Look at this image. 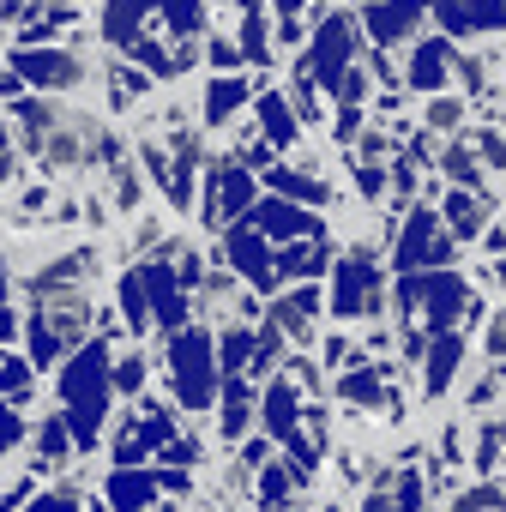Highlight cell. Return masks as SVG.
<instances>
[{
    "instance_id": "cell-1",
    "label": "cell",
    "mask_w": 506,
    "mask_h": 512,
    "mask_svg": "<svg viewBox=\"0 0 506 512\" xmlns=\"http://www.w3.org/2000/svg\"><path fill=\"white\" fill-rule=\"evenodd\" d=\"M109 362H115V350H109V338H85L79 350H67V368L55 374V386H61V416H67V434H73V446L79 452H91L97 440H103V416H109Z\"/></svg>"
},
{
    "instance_id": "cell-2",
    "label": "cell",
    "mask_w": 506,
    "mask_h": 512,
    "mask_svg": "<svg viewBox=\"0 0 506 512\" xmlns=\"http://www.w3.org/2000/svg\"><path fill=\"white\" fill-rule=\"evenodd\" d=\"M169 392L187 416H205L211 398H217V344H211V326H181L169 332Z\"/></svg>"
},
{
    "instance_id": "cell-3",
    "label": "cell",
    "mask_w": 506,
    "mask_h": 512,
    "mask_svg": "<svg viewBox=\"0 0 506 512\" xmlns=\"http://www.w3.org/2000/svg\"><path fill=\"white\" fill-rule=\"evenodd\" d=\"M308 25H314V31H308V49H302V55H308V67H314V85L332 91V79L368 55V43H362V19H356L350 7H320Z\"/></svg>"
},
{
    "instance_id": "cell-4",
    "label": "cell",
    "mask_w": 506,
    "mask_h": 512,
    "mask_svg": "<svg viewBox=\"0 0 506 512\" xmlns=\"http://www.w3.org/2000/svg\"><path fill=\"white\" fill-rule=\"evenodd\" d=\"M380 308H386L380 253H374V241H356L344 260L332 266V314H338L344 326H356V320H374Z\"/></svg>"
},
{
    "instance_id": "cell-5",
    "label": "cell",
    "mask_w": 506,
    "mask_h": 512,
    "mask_svg": "<svg viewBox=\"0 0 506 512\" xmlns=\"http://www.w3.org/2000/svg\"><path fill=\"white\" fill-rule=\"evenodd\" d=\"M7 67H13L19 85H31V91H43V97H73V91L91 79L85 55L67 49V43H49V49H13Z\"/></svg>"
},
{
    "instance_id": "cell-6",
    "label": "cell",
    "mask_w": 506,
    "mask_h": 512,
    "mask_svg": "<svg viewBox=\"0 0 506 512\" xmlns=\"http://www.w3.org/2000/svg\"><path fill=\"white\" fill-rule=\"evenodd\" d=\"M458 253V241L440 229V217L428 205H410L404 211V229H398V247H392V272L410 278V272H440Z\"/></svg>"
},
{
    "instance_id": "cell-7",
    "label": "cell",
    "mask_w": 506,
    "mask_h": 512,
    "mask_svg": "<svg viewBox=\"0 0 506 512\" xmlns=\"http://www.w3.org/2000/svg\"><path fill=\"white\" fill-rule=\"evenodd\" d=\"M253 199H260V175H247L235 157H217L211 169H205V199H199V217H205V229H229Z\"/></svg>"
},
{
    "instance_id": "cell-8",
    "label": "cell",
    "mask_w": 506,
    "mask_h": 512,
    "mask_svg": "<svg viewBox=\"0 0 506 512\" xmlns=\"http://www.w3.org/2000/svg\"><path fill=\"white\" fill-rule=\"evenodd\" d=\"M356 19H362V43H374L380 55H392V49H404V43L422 37L428 0H380V7H368V13H356Z\"/></svg>"
},
{
    "instance_id": "cell-9",
    "label": "cell",
    "mask_w": 506,
    "mask_h": 512,
    "mask_svg": "<svg viewBox=\"0 0 506 512\" xmlns=\"http://www.w3.org/2000/svg\"><path fill=\"white\" fill-rule=\"evenodd\" d=\"M253 91H260V79H247V73H205V85H199V127L205 133H229L235 115L253 103Z\"/></svg>"
},
{
    "instance_id": "cell-10",
    "label": "cell",
    "mask_w": 506,
    "mask_h": 512,
    "mask_svg": "<svg viewBox=\"0 0 506 512\" xmlns=\"http://www.w3.org/2000/svg\"><path fill=\"white\" fill-rule=\"evenodd\" d=\"M223 253H229V266H235V278L241 284H253V290H278V266H272V241L260 235V229H247L241 217L223 229Z\"/></svg>"
},
{
    "instance_id": "cell-11",
    "label": "cell",
    "mask_w": 506,
    "mask_h": 512,
    "mask_svg": "<svg viewBox=\"0 0 506 512\" xmlns=\"http://www.w3.org/2000/svg\"><path fill=\"white\" fill-rule=\"evenodd\" d=\"M241 223L260 229L266 241H308V235H326V223H320L308 205H290V199H278V193L253 199V205L241 211Z\"/></svg>"
},
{
    "instance_id": "cell-12",
    "label": "cell",
    "mask_w": 506,
    "mask_h": 512,
    "mask_svg": "<svg viewBox=\"0 0 506 512\" xmlns=\"http://www.w3.org/2000/svg\"><path fill=\"white\" fill-rule=\"evenodd\" d=\"M452 49L458 43H446L440 31H422L416 43H410V61H404V91H416V97H440L446 85H452Z\"/></svg>"
},
{
    "instance_id": "cell-13",
    "label": "cell",
    "mask_w": 506,
    "mask_h": 512,
    "mask_svg": "<svg viewBox=\"0 0 506 512\" xmlns=\"http://www.w3.org/2000/svg\"><path fill=\"white\" fill-rule=\"evenodd\" d=\"M139 290H145V314H151L163 332H181V326H187V296H181V278L169 272V260L139 266Z\"/></svg>"
},
{
    "instance_id": "cell-14",
    "label": "cell",
    "mask_w": 506,
    "mask_h": 512,
    "mask_svg": "<svg viewBox=\"0 0 506 512\" xmlns=\"http://www.w3.org/2000/svg\"><path fill=\"white\" fill-rule=\"evenodd\" d=\"M247 109H253V133H260L272 151H296V145L308 139V127L296 121V109H290L284 91H272V85H266V91H253Z\"/></svg>"
},
{
    "instance_id": "cell-15",
    "label": "cell",
    "mask_w": 506,
    "mask_h": 512,
    "mask_svg": "<svg viewBox=\"0 0 506 512\" xmlns=\"http://www.w3.org/2000/svg\"><path fill=\"white\" fill-rule=\"evenodd\" d=\"M151 13H157V0H103V13H97V37L109 43V49H133V37H145V25H151Z\"/></svg>"
},
{
    "instance_id": "cell-16",
    "label": "cell",
    "mask_w": 506,
    "mask_h": 512,
    "mask_svg": "<svg viewBox=\"0 0 506 512\" xmlns=\"http://www.w3.org/2000/svg\"><path fill=\"white\" fill-rule=\"evenodd\" d=\"M272 266H278V284H314V278H326V266H332V241H326V235L284 241V253H272Z\"/></svg>"
},
{
    "instance_id": "cell-17",
    "label": "cell",
    "mask_w": 506,
    "mask_h": 512,
    "mask_svg": "<svg viewBox=\"0 0 506 512\" xmlns=\"http://www.w3.org/2000/svg\"><path fill=\"white\" fill-rule=\"evenodd\" d=\"M266 187L278 193V199H290V205H332V181L314 169V163H272L266 169Z\"/></svg>"
},
{
    "instance_id": "cell-18",
    "label": "cell",
    "mask_w": 506,
    "mask_h": 512,
    "mask_svg": "<svg viewBox=\"0 0 506 512\" xmlns=\"http://www.w3.org/2000/svg\"><path fill=\"white\" fill-rule=\"evenodd\" d=\"M434 217H440V229H446L452 241H476L482 223H488V199H482V193H464V187H446Z\"/></svg>"
},
{
    "instance_id": "cell-19",
    "label": "cell",
    "mask_w": 506,
    "mask_h": 512,
    "mask_svg": "<svg viewBox=\"0 0 506 512\" xmlns=\"http://www.w3.org/2000/svg\"><path fill=\"white\" fill-rule=\"evenodd\" d=\"M314 314H320V290H314V284H296L290 296L272 302V320H266V326H272L278 338H302V344H308V338H314Z\"/></svg>"
},
{
    "instance_id": "cell-20",
    "label": "cell",
    "mask_w": 506,
    "mask_h": 512,
    "mask_svg": "<svg viewBox=\"0 0 506 512\" xmlns=\"http://www.w3.org/2000/svg\"><path fill=\"white\" fill-rule=\"evenodd\" d=\"M422 356H428V374H422L428 398H446L452 380H458V368H464V338H458V332H428Z\"/></svg>"
},
{
    "instance_id": "cell-21",
    "label": "cell",
    "mask_w": 506,
    "mask_h": 512,
    "mask_svg": "<svg viewBox=\"0 0 506 512\" xmlns=\"http://www.w3.org/2000/svg\"><path fill=\"white\" fill-rule=\"evenodd\" d=\"M260 416H266V440H290V434H302V386H296L290 374H278V380L266 386Z\"/></svg>"
},
{
    "instance_id": "cell-22",
    "label": "cell",
    "mask_w": 506,
    "mask_h": 512,
    "mask_svg": "<svg viewBox=\"0 0 506 512\" xmlns=\"http://www.w3.org/2000/svg\"><path fill=\"white\" fill-rule=\"evenodd\" d=\"M151 19H157L151 31H163L169 43H199L211 31V7H205V0H157Z\"/></svg>"
},
{
    "instance_id": "cell-23",
    "label": "cell",
    "mask_w": 506,
    "mask_h": 512,
    "mask_svg": "<svg viewBox=\"0 0 506 512\" xmlns=\"http://www.w3.org/2000/svg\"><path fill=\"white\" fill-rule=\"evenodd\" d=\"M103 488H109V506H115V512H145L151 500H163V494H157V470H151V464L109 470V476H103Z\"/></svg>"
},
{
    "instance_id": "cell-24",
    "label": "cell",
    "mask_w": 506,
    "mask_h": 512,
    "mask_svg": "<svg viewBox=\"0 0 506 512\" xmlns=\"http://www.w3.org/2000/svg\"><path fill=\"white\" fill-rule=\"evenodd\" d=\"M235 55H241V67H260V73H272V67H278L266 7H247V13H241V25H235Z\"/></svg>"
},
{
    "instance_id": "cell-25",
    "label": "cell",
    "mask_w": 506,
    "mask_h": 512,
    "mask_svg": "<svg viewBox=\"0 0 506 512\" xmlns=\"http://www.w3.org/2000/svg\"><path fill=\"white\" fill-rule=\"evenodd\" d=\"M338 398H344V404H362V410L386 404V398H392V392H386V368H374V362H350V368L338 374Z\"/></svg>"
},
{
    "instance_id": "cell-26",
    "label": "cell",
    "mask_w": 506,
    "mask_h": 512,
    "mask_svg": "<svg viewBox=\"0 0 506 512\" xmlns=\"http://www.w3.org/2000/svg\"><path fill=\"white\" fill-rule=\"evenodd\" d=\"M217 392H223V416H217V434L235 446V440H247V428H253V398H247V380H235V374H229Z\"/></svg>"
},
{
    "instance_id": "cell-27",
    "label": "cell",
    "mask_w": 506,
    "mask_h": 512,
    "mask_svg": "<svg viewBox=\"0 0 506 512\" xmlns=\"http://www.w3.org/2000/svg\"><path fill=\"white\" fill-rule=\"evenodd\" d=\"M217 344V368L223 374H235V380H247V362H253V350H260V338H253V326H229L223 338H211Z\"/></svg>"
},
{
    "instance_id": "cell-28",
    "label": "cell",
    "mask_w": 506,
    "mask_h": 512,
    "mask_svg": "<svg viewBox=\"0 0 506 512\" xmlns=\"http://www.w3.org/2000/svg\"><path fill=\"white\" fill-rule=\"evenodd\" d=\"M67 458H73L67 416H43V422H37V464H43V470H61Z\"/></svg>"
},
{
    "instance_id": "cell-29",
    "label": "cell",
    "mask_w": 506,
    "mask_h": 512,
    "mask_svg": "<svg viewBox=\"0 0 506 512\" xmlns=\"http://www.w3.org/2000/svg\"><path fill=\"white\" fill-rule=\"evenodd\" d=\"M253 476H260V482H253V494H260V506H272V512H284L290 506V494H296V470L290 464H260V470H253Z\"/></svg>"
},
{
    "instance_id": "cell-30",
    "label": "cell",
    "mask_w": 506,
    "mask_h": 512,
    "mask_svg": "<svg viewBox=\"0 0 506 512\" xmlns=\"http://www.w3.org/2000/svg\"><path fill=\"white\" fill-rule=\"evenodd\" d=\"M157 85L133 67V61H109V109H127V103H139V97H151Z\"/></svg>"
},
{
    "instance_id": "cell-31",
    "label": "cell",
    "mask_w": 506,
    "mask_h": 512,
    "mask_svg": "<svg viewBox=\"0 0 506 512\" xmlns=\"http://www.w3.org/2000/svg\"><path fill=\"white\" fill-rule=\"evenodd\" d=\"M422 121H428L422 133H440V139H452V133H458V127L470 121V103H464V97H446V91H440V97H428Z\"/></svg>"
},
{
    "instance_id": "cell-32",
    "label": "cell",
    "mask_w": 506,
    "mask_h": 512,
    "mask_svg": "<svg viewBox=\"0 0 506 512\" xmlns=\"http://www.w3.org/2000/svg\"><path fill=\"white\" fill-rule=\"evenodd\" d=\"M199 67L205 73H247L241 55H235V37H223V31H205L199 37Z\"/></svg>"
},
{
    "instance_id": "cell-33",
    "label": "cell",
    "mask_w": 506,
    "mask_h": 512,
    "mask_svg": "<svg viewBox=\"0 0 506 512\" xmlns=\"http://www.w3.org/2000/svg\"><path fill=\"white\" fill-rule=\"evenodd\" d=\"M145 386V356L139 350H127L121 362H109V392H121V398H133Z\"/></svg>"
},
{
    "instance_id": "cell-34",
    "label": "cell",
    "mask_w": 506,
    "mask_h": 512,
    "mask_svg": "<svg viewBox=\"0 0 506 512\" xmlns=\"http://www.w3.org/2000/svg\"><path fill=\"white\" fill-rule=\"evenodd\" d=\"M121 308H127V332H145L151 314H145V290H139V272H121Z\"/></svg>"
},
{
    "instance_id": "cell-35",
    "label": "cell",
    "mask_w": 506,
    "mask_h": 512,
    "mask_svg": "<svg viewBox=\"0 0 506 512\" xmlns=\"http://www.w3.org/2000/svg\"><path fill=\"white\" fill-rule=\"evenodd\" d=\"M25 434H31V422L19 416V404H13V398H0V452H19Z\"/></svg>"
},
{
    "instance_id": "cell-36",
    "label": "cell",
    "mask_w": 506,
    "mask_h": 512,
    "mask_svg": "<svg viewBox=\"0 0 506 512\" xmlns=\"http://www.w3.org/2000/svg\"><path fill=\"white\" fill-rule=\"evenodd\" d=\"M500 506H506L500 482H482V488H470V494H452V512H500Z\"/></svg>"
},
{
    "instance_id": "cell-37",
    "label": "cell",
    "mask_w": 506,
    "mask_h": 512,
    "mask_svg": "<svg viewBox=\"0 0 506 512\" xmlns=\"http://www.w3.org/2000/svg\"><path fill=\"white\" fill-rule=\"evenodd\" d=\"M109 175H115V205H121V211H133V205H139V193H145V187H139V169H133V163H109Z\"/></svg>"
},
{
    "instance_id": "cell-38",
    "label": "cell",
    "mask_w": 506,
    "mask_h": 512,
    "mask_svg": "<svg viewBox=\"0 0 506 512\" xmlns=\"http://www.w3.org/2000/svg\"><path fill=\"white\" fill-rule=\"evenodd\" d=\"M476 163L482 169H506V133L500 127H482L476 133Z\"/></svg>"
},
{
    "instance_id": "cell-39",
    "label": "cell",
    "mask_w": 506,
    "mask_h": 512,
    "mask_svg": "<svg viewBox=\"0 0 506 512\" xmlns=\"http://www.w3.org/2000/svg\"><path fill=\"white\" fill-rule=\"evenodd\" d=\"M25 512H85V500H79L73 488H55V494H37V500H25Z\"/></svg>"
},
{
    "instance_id": "cell-40",
    "label": "cell",
    "mask_w": 506,
    "mask_h": 512,
    "mask_svg": "<svg viewBox=\"0 0 506 512\" xmlns=\"http://www.w3.org/2000/svg\"><path fill=\"white\" fill-rule=\"evenodd\" d=\"M356 187H362V199H380L386 193V163H356Z\"/></svg>"
},
{
    "instance_id": "cell-41",
    "label": "cell",
    "mask_w": 506,
    "mask_h": 512,
    "mask_svg": "<svg viewBox=\"0 0 506 512\" xmlns=\"http://www.w3.org/2000/svg\"><path fill=\"white\" fill-rule=\"evenodd\" d=\"M31 500V476H7V482H0V512H19Z\"/></svg>"
},
{
    "instance_id": "cell-42",
    "label": "cell",
    "mask_w": 506,
    "mask_h": 512,
    "mask_svg": "<svg viewBox=\"0 0 506 512\" xmlns=\"http://www.w3.org/2000/svg\"><path fill=\"white\" fill-rule=\"evenodd\" d=\"M272 7H278V19H314L326 0H272Z\"/></svg>"
},
{
    "instance_id": "cell-43",
    "label": "cell",
    "mask_w": 506,
    "mask_h": 512,
    "mask_svg": "<svg viewBox=\"0 0 506 512\" xmlns=\"http://www.w3.org/2000/svg\"><path fill=\"white\" fill-rule=\"evenodd\" d=\"M19 332H25V314L19 308H0V344H19Z\"/></svg>"
},
{
    "instance_id": "cell-44",
    "label": "cell",
    "mask_w": 506,
    "mask_h": 512,
    "mask_svg": "<svg viewBox=\"0 0 506 512\" xmlns=\"http://www.w3.org/2000/svg\"><path fill=\"white\" fill-rule=\"evenodd\" d=\"M43 205H49V187H25L19 193V211H43Z\"/></svg>"
},
{
    "instance_id": "cell-45",
    "label": "cell",
    "mask_w": 506,
    "mask_h": 512,
    "mask_svg": "<svg viewBox=\"0 0 506 512\" xmlns=\"http://www.w3.org/2000/svg\"><path fill=\"white\" fill-rule=\"evenodd\" d=\"M362 512H398V506H392V488H374V494L362 500Z\"/></svg>"
},
{
    "instance_id": "cell-46",
    "label": "cell",
    "mask_w": 506,
    "mask_h": 512,
    "mask_svg": "<svg viewBox=\"0 0 506 512\" xmlns=\"http://www.w3.org/2000/svg\"><path fill=\"white\" fill-rule=\"evenodd\" d=\"M488 356H506V320L488 326Z\"/></svg>"
},
{
    "instance_id": "cell-47",
    "label": "cell",
    "mask_w": 506,
    "mask_h": 512,
    "mask_svg": "<svg viewBox=\"0 0 506 512\" xmlns=\"http://www.w3.org/2000/svg\"><path fill=\"white\" fill-rule=\"evenodd\" d=\"M488 284H494V290H506V260H494V266H488Z\"/></svg>"
},
{
    "instance_id": "cell-48",
    "label": "cell",
    "mask_w": 506,
    "mask_h": 512,
    "mask_svg": "<svg viewBox=\"0 0 506 512\" xmlns=\"http://www.w3.org/2000/svg\"><path fill=\"white\" fill-rule=\"evenodd\" d=\"M0 151H13V127H7V115H0Z\"/></svg>"
},
{
    "instance_id": "cell-49",
    "label": "cell",
    "mask_w": 506,
    "mask_h": 512,
    "mask_svg": "<svg viewBox=\"0 0 506 512\" xmlns=\"http://www.w3.org/2000/svg\"><path fill=\"white\" fill-rule=\"evenodd\" d=\"M494 434H500V446H506V410H500V416H494Z\"/></svg>"
},
{
    "instance_id": "cell-50",
    "label": "cell",
    "mask_w": 506,
    "mask_h": 512,
    "mask_svg": "<svg viewBox=\"0 0 506 512\" xmlns=\"http://www.w3.org/2000/svg\"><path fill=\"white\" fill-rule=\"evenodd\" d=\"M0 308H7V266H0Z\"/></svg>"
},
{
    "instance_id": "cell-51",
    "label": "cell",
    "mask_w": 506,
    "mask_h": 512,
    "mask_svg": "<svg viewBox=\"0 0 506 512\" xmlns=\"http://www.w3.org/2000/svg\"><path fill=\"white\" fill-rule=\"evenodd\" d=\"M284 512H296V506H284Z\"/></svg>"
}]
</instances>
